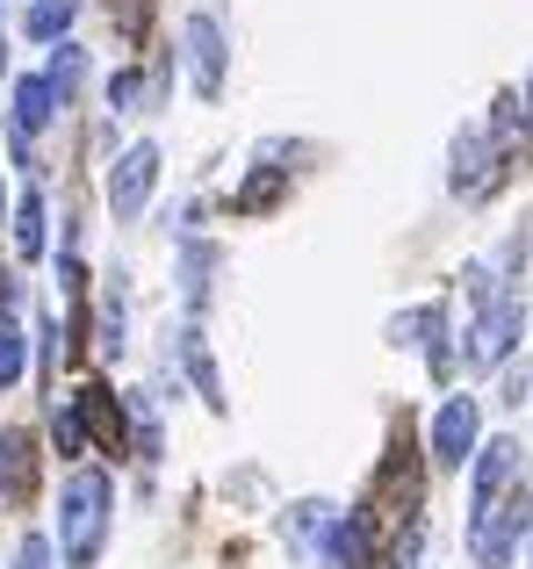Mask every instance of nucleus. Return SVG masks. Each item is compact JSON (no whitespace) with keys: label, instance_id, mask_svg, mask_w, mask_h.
Here are the masks:
<instances>
[{"label":"nucleus","instance_id":"obj_1","mask_svg":"<svg viewBox=\"0 0 533 569\" xmlns=\"http://www.w3.org/2000/svg\"><path fill=\"white\" fill-rule=\"evenodd\" d=\"M526 505H520V440H491L476 461V519H469V556L483 569H505L520 548Z\"/></svg>","mask_w":533,"mask_h":569},{"label":"nucleus","instance_id":"obj_2","mask_svg":"<svg viewBox=\"0 0 533 569\" xmlns=\"http://www.w3.org/2000/svg\"><path fill=\"white\" fill-rule=\"evenodd\" d=\"M101 533H109V476L80 469L66 483V498H58V541H66V562L72 569H94Z\"/></svg>","mask_w":533,"mask_h":569},{"label":"nucleus","instance_id":"obj_3","mask_svg":"<svg viewBox=\"0 0 533 569\" xmlns=\"http://www.w3.org/2000/svg\"><path fill=\"white\" fill-rule=\"evenodd\" d=\"M476 432H483L476 397H447L440 418H433V461H440V469H462V461L476 455Z\"/></svg>","mask_w":533,"mask_h":569},{"label":"nucleus","instance_id":"obj_4","mask_svg":"<svg viewBox=\"0 0 533 569\" xmlns=\"http://www.w3.org/2000/svg\"><path fill=\"white\" fill-rule=\"evenodd\" d=\"M152 181H159V152H152V144H130V152L109 167V209H115V217H138L144 194H152Z\"/></svg>","mask_w":533,"mask_h":569},{"label":"nucleus","instance_id":"obj_5","mask_svg":"<svg viewBox=\"0 0 533 569\" xmlns=\"http://www.w3.org/2000/svg\"><path fill=\"white\" fill-rule=\"evenodd\" d=\"M188 72H195L202 101L224 94V29H217L210 14H188Z\"/></svg>","mask_w":533,"mask_h":569},{"label":"nucleus","instance_id":"obj_6","mask_svg":"<svg viewBox=\"0 0 533 569\" xmlns=\"http://www.w3.org/2000/svg\"><path fill=\"white\" fill-rule=\"evenodd\" d=\"M512 339H520V303L497 296V303L476 318V332H469V368H497L512 353Z\"/></svg>","mask_w":533,"mask_h":569},{"label":"nucleus","instance_id":"obj_7","mask_svg":"<svg viewBox=\"0 0 533 569\" xmlns=\"http://www.w3.org/2000/svg\"><path fill=\"white\" fill-rule=\"evenodd\" d=\"M497 173H505V152H497L491 138H462V144H454V188H462V194L497 188Z\"/></svg>","mask_w":533,"mask_h":569},{"label":"nucleus","instance_id":"obj_8","mask_svg":"<svg viewBox=\"0 0 533 569\" xmlns=\"http://www.w3.org/2000/svg\"><path fill=\"white\" fill-rule=\"evenodd\" d=\"M51 101H58V87L43 80V72H37V80H22V87H14V130H22V138H29V130H43L58 116Z\"/></svg>","mask_w":533,"mask_h":569},{"label":"nucleus","instance_id":"obj_9","mask_svg":"<svg viewBox=\"0 0 533 569\" xmlns=\"http://www.w3.org/2000/svg\"><path fill=\"white\" fill-rule=\"evenodd\" d=\"M181 361H188V376H195L202 403H210V411H224V382H217V361H210V347H202V332H195V325L181 332Z\"/></svg>","mask_w":533,"mask_h":569},{"label":"nucleus","instance_id":"obj_10","mask_svg":"<svg viewBox=\"0 0 533 569\" xmlns=\"http://www.w3.org/2000/svg\"><path fill=\"white\" fill-rule=\"evenodd\" d=\"M72 403H80V418L94 426V440H101V447H123V411L109 403V389H80Z\"/></svg>","mask_w":533,"mask_h":569},{"label":"nucleus","instance_id":"obj_11","mask_svg":"<svg viewBox=\"0 0 533 569\" xmlns=\"http://www.w3.org/2000/svg\"><path fill=\"white\" fill-rule=\"evenodd\" d=\"M14 252H22V260H37V252H43V202H37V194L14 202Z\"/></svg>","mask_w":533,"mask_h":569},{"label":"nucleus","instance_id":"obj_12","mask_svg":"<svg viewBox=\"0 0 533 569\" xmlns=\"http://www.w3.org/2000/svg\"><path fill=\"white\" fill-rule=\"evenodd\" d=\"M274 194H281V173L266 167V173H253V181H245L239 194H231V209H239V217H260V209L274 202Z\"/></svg>","mask_w":533,"mask_h":569},{"label":"nucleus","instance_id":"obj_13","mask_svg":"<svg viewBox=\"0 0 533 569\" xmlns=\"http://www.w3.org/2000/svg\"><path fill=\"white\" fill-rule=\"evenodd\" d=\"M66 29H72V0H43V8H29V37H37V43L66 37Z\"/></svg>","mask_w":533,"mask_h":569},{"label":"nucleus","instance_id":"obj_14","mask_svg":"<svg viewBox=\"0 0 533 569\" xmlns=\"http://www.w3.org/2000/svg\"><path fill=\"white\" fill-rule=\"evenodd\" d=\"M51 440H58V455H87V418H80V403L51 411Z\"/></svg>","mask_w":533,"mask_h":569},{"label":"nucleus","instance_id":"obj_15","mask_svg":"<svg viewBox=\"0 0 533 569\" xmlns=\"http://www.w3.org/2000/svg\"><path fill=\"white\" fill-rule=\"evenodd\" d=\"M14 376H22V332H14V325L0 318V389H8Z\"/></svg>","mask_w":533,"mask_h":569},{"label":"nucleus","instance_id":"obj_16","mask_svg":"<svg viewBox=\"0 0 533 569\" xmlns=\"http://www.w3.org/2000/svg\"><path fill=\"white\" fill-rule=\"evenodd\" d=\"M43 80L58 87V101H66V87L80 80V51H72V43H58V58H51V72H43Z\"/></svg>","mask_w":533,"mask_h":569},{"label":"nucleus","instance_id":"obj_17","mask_svg":"<svg viewBox=\"0 0 533 569\" xmlns=\"http://www.w3.org/2000/svg\"><path fill=\"white\" fill-rule=\"evenodd\" d=\"M14 569H51V541H43V533H29L22 556H14Z\"/></svg>","mask_w":533,"mask_h":569},{"label":"nucleus","instance_id":"obj_18","mask_svg":"<svg viewBox=\"0 0 533 569\" xmlns=\"http://www.w3.org/2000/svg\"><path fill=\"white\" fill-rule=\"evenodd\" d=\"M109 101H115V109H130V101H138V72H115V80H109Z\"/></svg>","mask_w":533,"mask_h":569},{"label":"nucleus","instance_id":"obj_19","mask_svg":"<svg viewBox=\"0 0 533 569\" xmlns=\"http://www.w3.org/2000/svg\"><path fill=\"white\" fill-rule=\"evenodd\" d=\"M144 14H152V0H123V29H130V37L144 29Z\"/></svg>","mask_w":533,"mask_h":569},{"label":"nucleus","instance_id":"obj_20","mask_svg":"<svg viewBox=\"0 0 533 569\" xmlns=\"http://www.w3.org/2000/svg\"><path fill=\"white\" fill-rule=\"evenodd\" d=\"M0 72H8V51H0Z\"/></svg>","mask_w":533,"mask_h":569},{"label":"nucleus","instance_id":"obj_21","mask_svg":"<svg viewBox=\"0 0 533 569\" xmlns=\"http://www.w3.org/2000/svg\"><path fill=\"white\" fill-rule=\"evenodd\" d=\"M526 101H533V80H526Z\"/></svg>","mask_w":533,"mask_h":569}]
</instances>
